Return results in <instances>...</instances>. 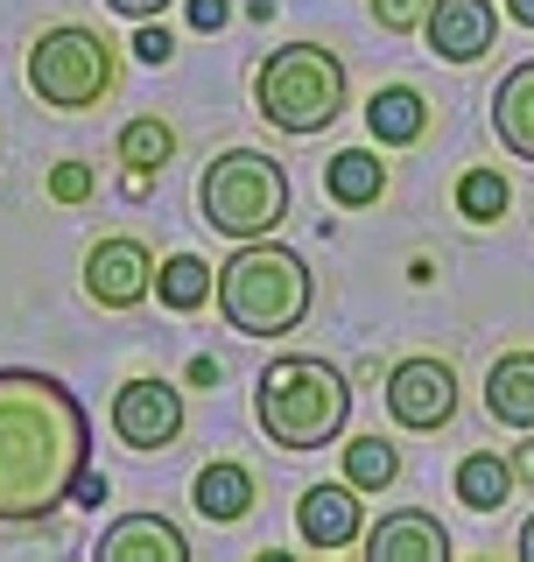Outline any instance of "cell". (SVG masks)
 Wrapping results in <instances>:
<instances>
[{"label":"cell","mask_w":534,"mask_h":562,"mask_svg":"<svg viewBox=\"0 0 534 562\" xmlns=\"http://www.w3.org/2000/svg\"><path fill=\"white\" fill-rule=\"evenodd\" d=\"M148 289H155V254L141 239H99L85 254V295L99 310H134L148 303Z\"/></svg>","instance_id":"9"},{"label":"cell","mask_w":534,"mask_h":562,"mask_svg":"<svg viewBox=\"0 0 534 562\" xmlns=\"http://www.w3.org/2000/svg\"><path fill=\"white\" fill-rule=\"evenodd\" d=\"M29 92L57 113H85L113 92V43L99 29H43L29 49Z\"/></svg>","instance_id":"6"},{"label":"cell","mask_w":534,"mask_h":562,"mask_svg":"<svg viewBox=\"0 0 534 562\" xmlns=\"http://www.w3.org/2000/svg\"><path fill=\"white\" fill-rule=\"evenodd\" d=\"M401 479V450L380 443V436H359V443H345V485L359 492H387Z\"/></svg>","instance_id":"21"},{"label":"cell","mask_w":534,"mask_h":562,"mask_svg":"<svg viewBox=\"0 0 534 562\" xmlns=\"http://www.w3.org/2000/svg\"><path fill=\"white\" fill-rule=\"evenodd\" d=\"M254 422H260V436L275 450H324L345 436V422H352V386L337 366L324 359H275L267 373L254 380Z\"/></svg>","instance_id":"3"},{"label":"cell","mask_w":534,"mask_h":562,"mask_svg":"<svg viewBox=\"0 0 534 562\" xmlns=\"http://www.w3.org/2000/svg\"><path fill=\"white\" fill-rule=\"evenodd\" d=\"M155 295H163L169 310H183V316L204 310L211 303V268H204L198 254H169L163 268H155Z\"/></svg>","instance_id":"20"},{"label":"cell","mask_w":534,"mask_h":562,"mask_svg":"<svg viewBox=\"0 0 534 562\" xmlns=\"http://www.w3.org/2000/svg\"><path fill=\"white\" fill-rule=\"evenodd\" d=\"M296 535L310 541V549H352V541L366 535V520H359V485H310L296 499Z\"/></svg>","instance_id":"11"},{"label":"cell","mask_w":534,"mask_h":562,"mask_svg":"<svg viewBox=\"0 0 534 562\" xmlns=\"http://www.w3.org/2000/svg\"><path fill=\"white\" fill-rule=\"evenodd\" d=\"M169 155H176V134L163 127V120H127V127H120V162H127L134 176L163 169Z\"/></svg>","instance_id":"23"},{"label":"cell","mask_w":534,"mask_h":562,"mask_svg":"<svg viewBox=\"0 0 534 562\" xmlns=\"http://www.w3.org/2000/svg\"><path fill=\"white\" fill-rule=\"evenodd\" d=\"M105 422H113V436L127 450H169L183 436V394L169 380H120Z\"/></svg>","instance_id":"7"},{"label":"cell","mask_w":534,"mask_h":562,"mask_svg":"<svg viewBox=\"0 0 534 562\" xmlns=\"http://www.w3.org/2000/svg\"><path fill=\"white\" fill-rule=\"evenodd\" d=\"M134 57L141 64H169L176 57V35L163 22H134Z\"/></svg>","instance_id":"26"},{"label":"cell","mask_w":534,"mask_h":562,"mask_svg":"<svg viewBox=\"0 0 534 562\" xmlns=\"http://www.w3.org/2000/svg\"><path fill=\"white\" fill-rule=\"evenodd\" d=\"M113 14H127V22H155V14L169 8V0H105Z\"/></svg>","instance_id":"29"},{"label":"cell","mask_w":534,"mask_h":562,"mask_svg":"<svg viewBox=\"0 0 534 562\" xmlns=\"http://www.w3.org/2000/svg\"><path fill=\"white\" fill-rule=\"evenodd\" d=\"M422 127H430V99L415 85H380L366 99V134L380 148H408V140H422Z\"/></svg>","instance_id":"16"},{"label":"cell","mask_w":534,"mask_h":562,"mask_svg":"<svg viewBox=\"0 0 534 562\" xmlns=\"http://www.w3.org/2000/svg\"><path fill=\"white\" fill-rule=\"evenodd\" d=\"M513 479H527V485H534V443L513 450Z\"/></svg>","instance_id":"30"},{"label":"cell","mask_w":534,"mask_h":562,"mask_svg":"<svg viewBox=\"0 0 534 562\" xmlns=\"http://www.w3.org/2000/svg\"><path fill=\"white\" fill-rule=\"evenodd\" d=\"M422 35H430V49L443 64H478L500 43V14H492V0H430Z\"/></svg>","instance_id":"10"},{"label":"cell","mask_w":534,"mask_h":562,"mask_svg":"<svg viewBox=\"0 0 534 562\" xmlns=\"http://www.w3.org/2000/svg\"><path fill=\"white\" fill-rule=\"evenodd\" d=\"M92 464V415L64 380L0 366V527H35Z\"/></svg>","instance_id":"1"},{"label":"cell","mask_w":534,"mask_h":562,"mask_svg":"<svg viewBox=\"0 0 534 562\" xmlns=\"http://www.w3.org/2000/svg\"><path fill=\"white\" fill-rule=\"evenodd\" d=\"M254 113L267 127L310 140L345 113V64L324 43H289L254 70Z\"/></svg>","instance_id":"4"},{"label":"cell","mask_w":534,"mask_h":562,"mask_svg":"<svg viewBox=\"0 0 534 562\" xmlns=\"http://www.w3.org/2000/svg\"><path fill=\"white\" fill-rule=\"evenodd\" d=\"M190 29L219 35V29H225V0H190Z\"/></svg>","instance_id":"27"},{"label":"cell","mask_w":534,"mask_h":562,"mask_svg":"<svg viewBox=\"0 0 534 562\" xmlns=\"http://www.w3.org/2000/svg\"><path fill=\"white\" fill-rule=\"evenodd\" d=\"M492 134H500V148L513 162H534V57L500 78V92H492Z\"/></svg>","instance_id":"14"},{"label":"cell","mask_w":534,"mask_h":562,"mask_svg":"<svg viewBox=\"0 0 534 562\" xmlns=\"http://www.w3.org/2000/svg\"><path fill=\"white\" fill-rule=\"evenodd\" d=\"M486 415L500 422V429H534V351H507V359H492L486 373Z\"/></svg>","instance_id":"15"},{"label":"cell","mask_w":534,"mask_h":562,"mask_svg":"<svg viewBox=\"0 0 534 562\" xmlns=\"http://www.w3.org/2000/svg\"><path fill=\"white\" fill-rule=\"evenodd\" d=\"M387 415L415 436H436L457 415V373L443 359H401L387 373Z\"/></svg>","instance_id":"8"},{"label":"cell","mask_w":534,"mask_h":562,"mask_svg":"<svg viewBox=\"0 0 534 562\" xmlns=\"http://www.w3.org/2000/svg\"><path fill=\"white\" fill-rule=\"evenodd\" d=\"M70 499H78V506H99V499H105V479H99L92 464L78 471V485H70Z\"/></svg>","instance_id":"28"},{"label":"cell","mask_w":534,"mask_h":562,"mask_svg":"<svg viewBox=\"0 0 534 562\" xmlns=\"http://www.w3.org/2000/svg\"><path fill=\"white\" fill-rule=\"evenodd\" d=\"M183 555H190L183 527L163 514H127L99 535V562H183Z\"/></svg>","instance_id":"13"},{"label":"cell","mask_w":534,"mask_h":562,"mask_svg":"<svg viewBox=\"0 0 534 562\" xmlns=\"http://www.w3.org/2000/svg\"><path fill=\"white\" fill-rule=\"evenodd\" d=\"M521 555H527V562H534V514H527V520H521Z\"/></svg>","instance_id":"32"},{"label":"cell","mask_w":534,"mask_h":562,"mask_svg":"<svg viewBox=\"0 0 534 562\" xmlns=\"http://www.w3.org/2000/svg\"><path fill=\"white\" fill-rule=\"evenodd\" d=\"M366 555L372 562H443V555H450V535H443L436 514L401 506V514H380L366 527Z\"/></svg>","instance_id":"12"},{"label":"cell","mask_w":534,"mask_h":562,"mask_svg":"<svg viewBox=\"0 0 534 562\" xmlns=\"http://www.w3.org/2000/svg\"><path fill=\"white\" fill-rule=\"evenodd\" d=\"M92 183H99L92 162H57V169H49V198H57V204H85Z\"/></svg>","instance_id":"24"},{"label":"cell","mask_w":534,"mask_h":562,"mask_svg":"<svg viewBox=\"0 0 534 562\" xmlns=\"http://www.w3.org/2000/svg\"><path fill=\"white\" fill-rule=\"evenodd\" d=\"M198 211L219 239H267L289 218V169L260 148H225L198 176Z\"/></svg>","instance_id":"5"},{"label":"cell","mask_w":534,"mask_h":562,"mask_svg":"<svg viewBox=\"0 0 534 562\" xmlns=\"http://www.w3.org/2000/svg\"><path fill=\"white\" fill-rule=\"evenodd\" d=\"M507 204H513V190H507L500 169H465V176H457V211H465L471 225L507 218Z\"/></svg>","instance_id":"22"},{"label":"cell","mask_w":534,"mask_h":562,"mask_svg":"<svg viewBox=\"0 0 534 562\" xmlns=\"http://www.w3.org/2000/svg\"><path fill=\"white\" fill-rule=\"evenodd\" d=\"M422 14H430V0H372V22H380L387 35L422 29Z\"/></svg>","instance_id":"25"},{"label":"cell","mask_w":534,"mask_h":562,"mask_svg":"<svg viewBox=\"0 0 534 562\" xmlns=\"http://www.w3.org/2000/svg\"><path fill=\"white\" fill-rule=\"evenodd\" d=\"M211 295H219L225 330H240V338H289L316 310V274L296 246H281L267 233V239H240V254L211 274Z\"/></svg>","instance_id":"2"},{"label":"cell","mask_w":534,"mask_h":562,"mask_svg":"<svg viewBox=\"0 0 534 562\" xmlns=\"http://www.w3.org/2000/svg\"><path fill=\"white\" fill-rule=\"evenodd\" d=\"M507 14H513L521 29H534V0H507Z\"/></svg>","instance_id":"31"},{"label":"cell","mask_w":534,"mask_h":562,"mask_svg":"<svg viewBox=\"0 0 534 562\" xmlns=\"http://www.w3.org/2000/svg\"><path fill=\"white\" fill-rule=\"evenodd\" d=\"M457 499H465L471 514H500L513 499V464L492 457V450H471L465 464H457Z\"/></svg>","instance_id":"19"},{"label":"cell","mask_w":534,"mask_h":562,"mask_svg":"<svg viewBox=\"0 0 534 562\" xmlns=\"http://www.w3.org/2000/svg\"><path fill=\"white\" fill-rule=\"evenodd\" d=\"M324 190H331V204L366 211V204H380V190H387V162L372 148H337L324 162Z\"/></svg>","instance_id":"17"},{"label":"cell","mask_w":534,"mask_h":562,"mask_svg":"<svg viewBox=\"0 0 534 562\" xmlns=\"http://www.w3.org/2000/svg\"><path fill=\"white\" fill-rule=\"evenodd\" d=\"M190 499H198L204 520H246V506H254V471L246 464H204L198 485H190Z\"/></svg>","instance_id":"18"}]
</instances>
